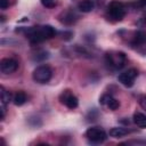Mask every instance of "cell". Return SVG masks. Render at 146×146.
<instances>
[{"label": "cell", "mask_w": 146, "mask_h": 146, "mask_svg": "<svg viewBox=\"0 0 146 146\" xmlns=\"http://www.w3.org/2000/svg\"><path fill=\"white\" fill-rule=\"evenodd\" d=\"M25 36L30 41L31 44H38L46 40H49L56 35V30L51 25H39V26H31L25 29L24 31Z\"/></svg>", "instance_id": "1"}, {"label": "cell", "mask_w": 146, "mask_h": 146, "mask_svg": "<svg viewBox=\"0 0 146 146\" xmlns=\"http://www.w3.org/2000/svg\"><path fill=\"white\" fill-rule=\"evenodd\" d=\"M127 14V8L125 5L119 0H112L107 5L106 9V17L111 22H120L124 18Z\"/></svg>", "instance_id": "2"}, {"label": "cell", "mask_w": 146, "mask_h": 146, "mask_svg": "<svg viewBox=\"0 0 146 146\" xmlns=\"http://www.w3.org/2000/svg\"><path fill=\"white\" fill-rule=\"evenodd\" d=\"M105 62L112 70H121L127 63V56L122 51L111 50L105 54Z\"/></svg>", "instance_id": "3"}, {"label": "cell", "mask_w": 146, "mask_h": 146, "mask_svg": "<svg viewBox=\"0 0 146 146\" xmlns=\"http://www.w3.org/2000/svg\"><path fill=\"white\" fill-rule=\"evenodd\" d=\"M130 47L137 50L138 52H141L143 55H145L146 54V31L138 30L133 32L130 39Z\"/></svg>", "instance_id": "4"}, {"label": "cell", "mask_w": 146, "mask_h": 146, "mask_svg": "<svg viewBox=\"0 0 146 146\" xmlns=\"http://www.w3.org/2000/svg\"><path fill=\"white\" fill-rule=\"evenodd\" d=\"M84 137L94 144H100L104 143L107 139V133L104 129L99 128V127H91L88 128L84 132Z\"/></svg>", "instance_id": "5"}, {"label": "cell", "mask_w": 146, "mask_h": 146, "mask_svg": "<svg viewBox=\"0 0 146 146\" xmlns=\"http://www.w3.org/2000/svg\"><path fill=\"white\" fill-rule=\"evenodd\" d=\"M51 76L52 71L48 65H40L32 73V79L38 83H47Z\"/></svg>", "instance_id": "6"}, {"label": "cell", "mask_w": 146, "mask_h": 146, "mask_svg": "<svg viewBox=\"0 0 146 146\" xmlns=\"http://www.w3.org/2000/svg\"><path fill=\"white\" fill-rule=\"evenodd\" d=\"M137 76H138V71H137L136 68L131 67V68H129V70L122 72V73L117 76V80H119V82H120L121 84H123L124 87L130 88V87H132V86L135 84V80H136Z\"/></svg>", "instance_id": "7"}, {"label": "cell", "mask_w": 146, "mask_h": 146, "mask_svg": "<svg viewBox=\"0 0 146 146\" xmlns=\"http://www.w3.org/2000/svg\"><path fill=\"white\" fill-rule=\"evenodd\" d=\"M59 102L70 110H74L79 106V99L71 90H64L59 95Z\"/></svg>", "instance_id": "8"}, {"label": "cell", "mask_w": 146, "mask_h": 146, "mask_svg": "<svg viewBox=\"0 0 146 146\" xmlns=\"http://www.w3.org/2000/svg\"><path fill=\"white\" fill-rule=\"evenodd\" d=\"M18 68V62L15 58H2L0 60V71L3 74H11Z\"/></svg>", "instance_id": "9"}, {"label": "cell", "mask_w": 146, "mask_h": 146, "mask_svg": "<svg viewBox=\"0 0 146 146\" xmlns=\"http://www.w3.org/2000/svg\"><path fill=\"white\" fill-rule=\"evenodd\" d=\"M99 103L102 105H104L105 107H107L108 110H111V111H115L120 106V102L117 99H115L112 95H108V94H104L99 98Z\"/></svg>", "instance_id": "10"}, {"label": "cell", "mask_w": 146, "mask_h": 146, "mask_svg": "<svg viewBox=\"0 0 146 146\" xmlns=\"http://www.w3.org/2000/svg\"><path fill=\"white\" fill-rule=\"evenodd\" d=\"M58 19H59L60 23H63V24H65V25H72V24H74V23L76 22L78 16H76L73 11L67 10V11H65V13L63 11V13L59 15Z\"/></svg>", "instance_id": "11"}, {"label": "cell", "mask_w": 146, "mask_h": 146, "mask_svg": "<svg viewBox=\"0 0 146 146\" xmlns=\"http://www.w3.org/2000/svg\"><path fill=\"white\" fill-rule=\"evenodd\" d=\"M132 121H133V123H135L138 128H140V129H146V114L140 113V112H136V113L133 114Z\"/></svg>", "instance_id": "12"}, {"label": "cell", "mask_w": 146, "mask_h": 146, "mask_svg": "<svg viewBox=\"0 0 146 146\" xmlns=\"http://www.w3.org/2000/svg\"><path fill=\"white\" fill-rule=\"evenodd\" d=\"M95 7L92 0H80L78 2V9L82 13H90Z\"/></svg>", "instance_id": "13"}, {"label": "cell", "mask_w": 146, "mask_h": 146, "mask_svg": "<svg viewBox=\"0 0 146 146\" xmlns=\"http://www.w3.org/2000/svg\"><path fill=\"white\" fill-rule=\"evenodd\" d=\"M130 132V130L123 128V127H114L110 130L108 135L113 138H121V137H124L125 135H128Z\"/></svg>", "instance_id": "14"}, {"label": "cell", "mask_w": 146, "mask_h": 146, "mask_svg": "<svg viewBox=\"0 0 146 146\" xmlns=\"http://www.w3.org/2000/svg\"><path fill=\"white\" fill-rule=\"evenodd\" d=\"M27 102V96L24 91H17L14 96H13V103L16 106H22Z\"/></svg>", "instance_id": "15"}, {"label": "cell", "mask_w": 146, "mask_h": 146, "mask_svg": "<svg viewBox=\"0 0 146 146\" xmlns=\"http://www.w3.org/2000/svg\"><path fill=\"white\" fill-rule=\"evenodd\" d=\"M10 100H13V96L9 91H7L3 87H1V104L7 105Z\"/></svg>", "instance_id": "16"}, {"label": "cell", "mask_w": 146, "mask_h": 146, "mask_svg": "<svg viewBox=\"0 0 146 146\" xmlns=\"http://www.w3.org/2000/svg\"><path fill=\"white\" fill-rule=\"evenodd\" d=\"M41 5L46 8H55L57 6V0H40Z\"/></svg>", "instance_id": "17"}, {"label": "cell", "mask_w": 146, "mask_h": 146, "mask_svg": "<svg viewBox=\"0 0 146 146\" xmlns=\"http://www.w3.org/2000/svg\"><path fill=\"white\" fill-rule=\"evenodd\" d=\"M133 9H143L146 7V0H136L133 3H131Z\"/></svg>", "instance_id": "18"}, {"label": "cell", "mask_w": 146, "mask_h": 146, "mask_svg": "<svg viewBox=\"0 0 146 146\" xmlns=\"http://www.w3.org/2000/svg\"><path fill=\"white\" fill-rule=\"evenodd\" d=\"M138 103H139L140 107L146 111V95H141L139 97V99H138Z\"/></svg>", "instance_id": "19"}, {"label": "cell", "mask_w": 146, "mask_h": 146, "mask_svg": "<svg viewBox=\"0 0 146 146\" xmlns=\"http://www.w3.org/2000/svg\"><path fill=\"white\" fill-rule=\"evenodd\" d=\"M140 23H141L143 25H146V10L144 11V14H143V16H141V18H140Z\"/></svg>", "instance_id": "20"}]
</instances>
